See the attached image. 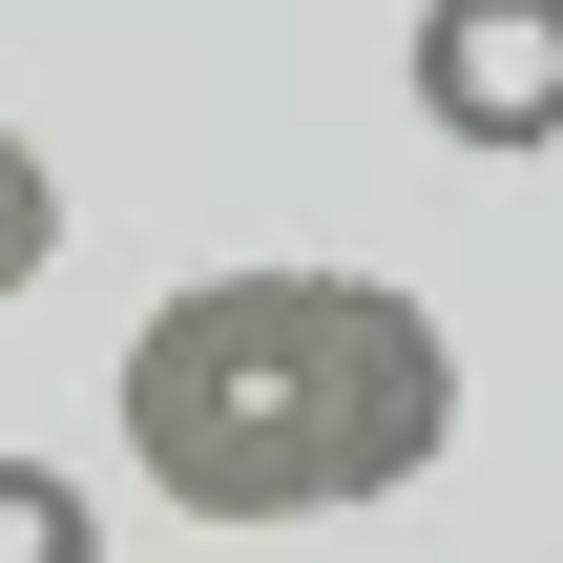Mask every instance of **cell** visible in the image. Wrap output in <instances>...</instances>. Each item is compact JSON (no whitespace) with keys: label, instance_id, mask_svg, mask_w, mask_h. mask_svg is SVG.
<instances>
[{"label":"cell","instance_id":"1","mask_svg":"<svg viewBox=\"0 0 563 563\" xmlns=\"http://www.w3.org/2000/svg\"><path fill=\"white\" fill-rule=\"evenodd\" d=\"M460 439V334L397 272H188L125 334V460L188 522H355L439 481Z\"/></svg>","mask_w":563,"mask_h":563},{"label":"cell","instance_id":"2","mask_svg":"<svg viewBox=\"0 0 563 563\" xmlns=\"http://www.w3.org/2000/svg\"><path fill=\"white\" fill-rule=\"evenodd\" d=\"M397 84H418V125H439V146L543 167V146H563V0H418Z\"/></svg>","mask_w":563,"mask_h":563},{"label":"cell","instance_id":"3","mask_svg":"<svg viewBox=\"0 0 563 563\" xmlns=\"http://www.w3.org/2000/svg\"><path fill=\"white\" fill-rule=\"evenodd\" d=\"M0 563H104V501L63 460H0Z\"/></svg>","mask_w":563,"mask_h":563},{"label":"cell","instance_id":"4","mask_svg":"<svg viewBox=\"0 0 563 563\" xmlns=\"http://www.w3.org/2000/svg\"><path fill=\"white\" fill-rule=\"evenodd\" d=\"M42 251H63V167H42V146L0 125V313L42 292Z\"/></svg>","mask_w":563,"mask_h":563}]
</instances>
